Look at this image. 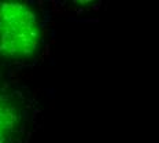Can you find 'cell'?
<instances>
[{"label":"cell","mask_w":159,"mask_h":143,"mask_svg":"<svg viewBox=\"0 0 159 143\" xmlns=\"http://www.w3.org/2000/svg\"><path fill=\"white\" fill-rule=\"evenodd\" d=\"M33 117L30 94L0 80V143H25L30 136Z\"/></svg>","instance_id":"2"},{"label":"cell","mask_w":159,"mask_h":143,"mask_svg":"<svg viewBox=\"0 0 159 143\" xmlns=\"http://www.w3.org/2000/svg\"><path fill=\"white\" fill-rule=\"evenodd\" d=\"M41 18L28 2H0V61L19 64L41 50Z\"/></svg>","instance_id":"1"}]
</instances>
